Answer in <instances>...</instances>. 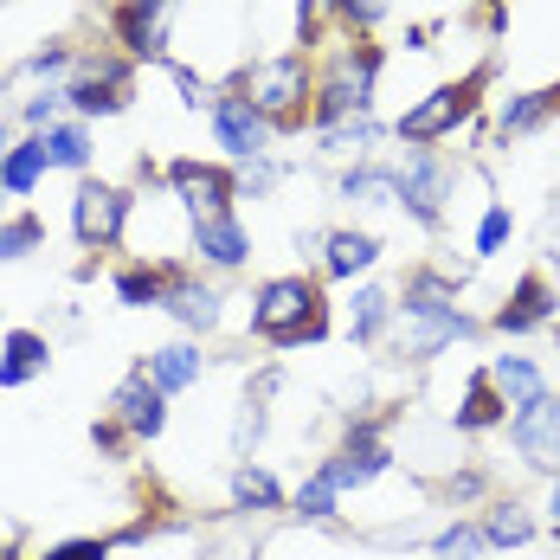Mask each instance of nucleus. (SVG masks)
Instances as JSON below:
<instances>
[{
    "label": "nucleus",
    "instance_id": "37",
    "mask_svg": "<svg viewBox=\"0 0 560 560\" xmlns=\"http://www.w3.org/2000/svg\"><path fill=\"white\" fill-rule=\"evenodd\" d=\"M91 439H97V451H116L122 445V425H91Z\"/></svg>",
    "mask_w": 560,
    "mask_h": 560
},
{
    "label": "nucleus",
    "instance_id": "19",
    "mask_svg": "<svg viewBox=\"0 0 560 560\" xmlns=\"http://www.w3.org/2000/svg\"><path fill=\"white\" fill-rule=\"evenodd\" d=\"M490 387L503 393V406H528V399H541V374H535V361H522V354H497Z\"/></svg>",
    "mask_w": 560,
    "mask_h": 560
},
{
    "label": "nucleus",
    "instance_id": "24",
    "mask_svg": "<svg viewBox=\"0 0 560 560\" xmlns=\"http://www.w3.org/2000/svg\"><path fill=\"white\" fill-rule=\"evenodd\" d=\"M232 503H238V509H278L283 490H278V477H271V470H252V464H245V470L232 477Z\"/></svg>",
    "mask_w": 560,
    "mask_h": 560
},
{
    "label": "nucleus",
    "instance_id": "39",
    "mask_svg": "<svg viewBox=\"0 0 560 560\" xmlns=\"http://www.w3.org/2000/svg\"><path fill=\"white\" fill-rule=\"evenodd\" d=\"M548 104H555V110H560V84H555V91H548Z\"/></svg>",
    "mask_w": 560,
    "mask_h": 560
},
{
    "label": "nucleus",
    "instance_id": "18",
    "mask_svg": "<svg viewBox=\"0 0 560 560\" xmlns=\"http://www.w3.org/2000/svg\"><path fill=\"white\" fill-rule=\"evenodd\" d=\"M168 316L174 323H187V329H213L220 323V290H207V283H168Z\"/></svg>",
    "mask_w": 560,
    "mask_h": 560
},
{
    "label": "nucleus",
    "instance_id": "4",
    "mask_svg": "<svg viewBox=\"0 0 560 560\" xmlns=\"http://www.w3.org/2000/svg\"><path fill=\"white\" fill-rule=\"evenodd\" d=\"M303 97H310V71H303V58L296 52L265 58V65L252 71V110L258 116L296 122V116H303Z\"/></svg>",
    "mask_w": 560,
    "mask_h": 560
},
{
    "label": "nucleus",
    "instance_id": "3",
    "mask_svg": "<svg viewBox=\"0 0 560 560\" xmlns=\"http://www.w3.org/2000/svg\"><path fill=\"white\" fill-rule=\"evenodd\" d=\"M406 316L419 323L412 354H439L445 341L470 336V323H464V310L451 303V283L445 278H412V283H406Z\"/></svg>",
    "mask_w": 560,
    "mask_h": 560
},
{
    "label": "nucleus",
    "instance_id": "25",
    "mask_svg": "<svg viewBox=\"0 0 560 560\" xmlns=\"http://www.w3.org/2000/svg\"><path fill=\"white\" fill-rule=\"evenodd\" d=\"M341 194H348V200H361V207H387V200H399V180L381 174V168H348Z\"/></svg>",
    "mask_w": 560,
    "mask_h": 560
},
{
    "label": "nucleus",
    "instance_id": "31",
    "mask_svg": "<svg viewBox=\"0 0 560 560\" xmlns=\"http://www.w3.org/2000/svg\"><path fill=\"white\" fill-rule=\"evenodd\" d=\"M116 296H122V303H162V296H168V278H162V271H122V278H116Z\"/></svg>",
    "mask_w": 560,
    "mask_h": 560
},
{
    "label": "nucleus",
    "instance_id": "17",
    "mask_svg": "<svg viewBox=\"0 0 560 560\" xmlns=\"http://www.w3.org/2000/svg\"><path fill=\"white\" fill-rule=\"evenodd\" d=\"M149 381L162 393H180L200 381V348H187V341H168V348H155L149 354Z\"/></svg>",
    "mask_w": 560,
    "mask_h": 560
},
{
    "label": "nucleus",
    "instance_id": "29",
    "mask_svg": "<svg viewBox=\"0 0 560 560\" xmlns=\"http://www.w3.org/2000/svg\"><path fill=\"white\" fill-rule=\"evenodd\" d=\"M46 162H52V168H84V162H91L84 129H46Z\"/></svg>",
    "mask_w": 560,
    "mask_h": 560
},
{
    "label": "nucleus",
    "instance_id": "32",
    "mask_svg": "<svg viewBox=\"0 0 560 560\" xmlns=\"http://www.w3.org/2000/svg\"><path fill=\"white\" fill-rule=\"evenodd\" d=\"M46 238V225L39 220H13V225H0V258H26L33 245Z\"/></svg>",
    "mask_w": 560,
    "mask_h": 560
},
{
    "label": "nucleus",
    "instance_id": "12",
    "mask_svg": "<svg viewBox=\"0 0 560 560\" xmlns=\"http://www.w3.org/2000/svg\"><path fill=\"white\" fill-rule=\"evenodd\" d=\"M194 252L207 258V265H245L252 258V238H245V225L232 220V213H207V220H194Z\"/></svg>",
    "mask_w": 560,
    "mask_h": 560
},
{
    "label": "nucleus",
    "instance_id": "26",
    "mask_svg": "<svg viewBox=\"0 0 560 560\" xmlns=\"http://www.w3.org/2000/svg\"><path fill=\"white\" fill-rule=\"evenodd\" d=\"M336 497H341L336 477H329V470H316V477L296 490V515H303V522H329V515H336Z\"/></svg>",
    "mask_w": 560,
    "mask_h": 560
},
{
    "label": "nucleus",
    "instance_id": "33",
    "mask_svg": "<svg viewBox=\"0 0 560 560\" xmlns=\"http://www.w3.org/2000/svg\"><path fill=\"white\" fill-rule=\"evenodd\" d=\"M503 238H509V207H490L483 225H477V252L490 258V252H503Z\"/></svg>",
    "mask_w": 560,
    "mask_h": 560
},
{
    "label": "nucleus",
    "instance_id": "8",
    "mask_svg": "<svg viewBox=\"0 0 560 560\" xmlns=\"http://www.w3.org/2000/svg\"><path fill=\"white\" fill-rule=\"evenodd\" d=\"M387 464H393V451L381 445V432H374V425H354L348 445H341V457H329L323 470L336 477V490H361V483H374Z\"/></svg>",
    "mask_w": 560,
    "mask_h": 560
},
{
    "label": "nucleus",
    "instance_id": "22",
    "mask_svg": "<svg viewBox=\"0 0 560 560\" xmlns=\"http://www.w3.org/2000/svg\"><path fill=\"white\" fill-rule=\"evenodd\" d=\"M503 419V393L490 387V374H477L470 393H464V406H457V425L464 432H483V425H497Z\"/></svg>",
    "mask_w": 560,
    "mask_h": 560
},
{
    "label": "nucleus",
    "instance_id": "6",
    "mask_svg": "<svg viewBox=\"0 0 560 560\" xmlns=\"http://www.w3.org/2000/svg\"><path fill=\"white\" fill-rule=\"evenodd\" d=\"M509 439L515 451L535 464V470H560V399H528L522 412H515V425H509Z\"/></svg>",
    "mask_w": 560,
    "mask_h": 560
},
{
    "label": "nucleus",
    "instance_id": "9",
    "mask_svg": "<svg viewBox=\"0 0 560 560\" xmlns=\"http://www.w3.org/2000/svg\"><path fill=\"white\" fill-rule=\"evenodd\" d=\"M399 180V207L412 213V220H425V225H439V207H445V187H451V174L432 162V155H412L406 168L393 174Z\"/></svg>",
    "mask_w": 560,
    "mask_h": 560
},
{
    "label": "nucleus",
    "instance_id": "2",
    "mask_svg": "<svg viewBox=\"0 0 560 560\" xmlns=\"http://www.w3.org/2000/svg\"><path fill=\"white\" fill-rule=\"evenodd\" d=\"M490 84V65H477L464 84H439L425 104H412V110L399 116V142H412V149H425V142H439V136H451L464 116L477 110V91Z\"/></svg>",
    "mask_w": 560,
    "mask_h": 560
},
{
    "label": "nucleus",
    "instance_id": "21",
    "mask_svg": "<svg viewBox=\"0 0 560 560\" xmlns=\"http://www.w3.org/2000/svg\"><path fill=\"white\" fill-rule=\"evenodd\" d=\"M39 168H52V162H46V136L20 142V149H13V155L0 162V187H7V194H26V187L39 180Z\"/></svg>",
    "mask_w": 560,
    "mask_h": 560
},
{
    "label": "nucleus",
    "instance_id": "20",
    "mask_svg": "<svg viewBox=\"0 0 560 560\" xmlns=\"http://www.w3.org/2000/svg\"><path fill=\"white\" fill-rule=\"evenodd\" d=\"M381 258V245H374V232H329V278H354V271H368Z\"/></svg>",
    "mask_w": 560,
    "mask_h": 560
},
{
    "label": "nucleus",
    "instance_id": "11",
    "mask_svg": "<svg viewBox=\"0 0 560 560\" xmlns=\"http://www.w3.org/2000/svg\"><path fill=\"white\" fill-rule=\"evenodd\" d=\"M213 129H220V149L238 155V162H252L265 149V116L252 110V97H220L213 104Z\"/></svg>",
    "mask_w": 560,
    "mask_h": 560
},
{
    "label": "nucleus",
    "instance_id": "10",
    "mask_svg": "<svg viewBox=\"0 0 560 560\" xmlns=\"http://www.w3.org/2000/svg\"><path fill=\"white\" fill-rule=\"evenodd\" d=\"M168 180L180 187V200H187L200 220H207V213H225V207H232V194H238V180H232L225 168H207V162H174Z\"/></svg>",
    "mask_w": 560,
    "mask_h": 560
},
{
    "label": "nucleus",
    "instance_id": "15",
    "mask_svg": "<svg viewBox=\"0 0 560 560\" xmlns=\"http://www.w3.org/2000/svg\"><path fill=\"white\" fill-rule=\"evenodd\" d=\"M162 13H168V0H129V7L116 13V39L136 58L162 52Z\"/></svg>",
    "mask_w": 560,
    "mask_h": 560
},
{
    "label": "nucleus",
    "instance_id": "28",
    "mask_svg": "<svg viewBox=\"0 0 560 560\" xmlns=\"http://www.w3.org/2000/svg\"><path fill=\"white\" fill-rule=\"evenodd\" d=\"M548 110H555V104H548V91H528V97H509V104H503V136H528V129H535V122H541Z\"/></svg>",
    "mask_w": 560,
    "mask_h": 560
},
{
    "label": "nucleus",
    "instance_id": "13",
    "mask_svg": "<svg viewBox=\"0 0 560 560\" xmlns=\"http://www.w3.org/2000/svg\"><path fill=\"white\" fill-rule=\"evenodd\" d=\"M65 97H71L84 116H116L122 104H129V71H122V65H97V71H84Z\"/></svg>",
    "mask_w": 560,
    "mask_h": 560
},
{
    "label": "nucleus",
    "instance_id": "23",
    "mask_svg": "<svg viewBox=\"0 0 560 560\" xmlns=\"http://www.w3.org/2000/svg\"><path fill=\"white\" fill-rule=\"evenodd\" d=\"M528 535H535V522H528L515 503H497L490 515H483V541H490V548H522Z\"/></svg>",
    "mask_w": 560,
    "mask_h": 560
},
{
    "label": "nucleus",
    "instance_id": "27",
    "mask_svg": "<svg viewBox=\"0 0 560 560\" xmlns=\"http://www.w3.org/2000/svg\"><path fill=\"white\" fill-rule=\"evenodd\" d=\"M387 310H393L387 290H361V296H354V323H348V329H354V341H374V336H381Z\"/></svg>",
    "mask_w": 560,
    "mask_h": 560
},
{
    "label": "nucleus",
    "instance_id": "7",
    "mask_svg": "<svg viewBox=\"0 0 560 560\" xmlns=\"http://www.w3.org/2000/svg\"><path fill=\"white\" fill-rule=\"evenodd\" d=\"M110 406H116V425H122V432H136V439H155V432L168 425V393L149 381V368H136V374L116 387Z\"/></svg>",
    "mask_w": 560,
    "mask_h": 560
},
{
    "label": "nucleus",
    "instance_id": "14",
    "mask_svg": "<svg viewBox=\"0 0 560 560\" xmlns=\"http://www.w3.org/2000/svg\"><path fill=\"white\" fill-rule=\"evenodd\" d=\"M555 316V290H548V278H528L515 283V296H509L503 310H497V329L503 336H522V329H535V323H548Z\"/></svg>",
    "mask_w": 560,
    "mask_h": 560
},
{
    "label": "nucleus",
    "instance_id": "30",
    "mask_svg": "<svg viewBox=\"0 0 560 560\" xmlns=\"http://www.w3.org/2000/svg\"><path fill=\"white\" fill-rule=\"evenodd\" d=\"M483 548H490V541H483V528H470V522H457V528H445V535L432 541L439 560H477Z\"/></svg>",
    "mask_w": 560,
    "mask_h": 560
},
{
    "label": "nucleus",
    "instance_id": "34",
    "mask_svg": "<svg viewBox=\"0 0 560 560\" xmlns=\"http://www.w3.org/2000/svg\"><path fill=\"white\" fill-rule=\"evenodd\" d=\"M104 555H110V541H65L46 560H104Z\"/></svg>",
    "mask_w": 560,
    "mask_h": 560
},
{
    "label": "nucleus",
    "instance_id": "35",
    "mask_svg": "<svg viewBox=\"0 0 560 560\" xmlns=\"http://www.w3.org/2000/svg\"><path fill=\"white\" fill-rule=\"evenodd\" d=\"M336 7L354 20V26H368V20H381V13H387V0H336Z\"/></svg>",
    "mask_w": 560,
    "mask_h": 560
},
{
    "label": "nucleus",
    "instance_id": "38",
    "mask_svg": "<svg viewBox=\"0 0 560 560\" xmlns=\"http://www.w3.org/2000/svg\"><path fill=\"white\" fill-rule=\"evenodd\" d=\"M548 515H555V528H560V483H555V497H548Z\"/></svg>",
    "mask_w": 560,
    "mask_h": 560
},
{
    "label": "nucleus",
    "instance_id": "5",
    "mask_svg": "<svg viewBox=\"0 0 560 560\" xmlns=\"http://www.w3.org/2000/svg\"><path fill=\"white\" fill-rule=\"evenodd\" d=\"M122 220H129V194H116L104 180H84L78 200H71V232L84 245H116L122 238Z\"/></svg>",
    "mask_w": 560,
    "mask_h": 560
},
{
    "label": "nucleus",
    "instance_id": "36",
    "mask_svg": "<svg viewBox=\"0 0 560 560\" xmlns=\"http://www.w3.org/2000/svg\"><path fill=\"white\" fill-rule=\"evenodd\" d=\"M52 110H58V91H46V97H33V104H26V122H33V129H46Z\"/></svg>",
    "mask_w": 560,
    "mask_h": 560
},
{
    "label": "nucleus",
    "instance_id": "1",
    "mask_svg": "<svg viewBox=\"0 0 560 560\" xmlns=\"http://www.w3.org/2000/svg\"><path fill=\"white\" fill-rule=\"evenodd\" d=\"M252 329H258L265 341H278V348L323 341L329 310H323V296H316V283L310 278H278V283L258 290V303H252Z\"/></svg>",
    "mask_w": 560,
    "mask_h": 560
},
{
    "label": "nucleus",
    "instance_id": "16",
    "mask_svg": "<svg viewBox=\"0 0 560 560\" xmlns=\"http://www.w3.org/2000/svg\"><path fill=\"white\" fill-rule=\"evenodd\" d=\"M46 361H52L46 336H33V329H13V336H7V354H0V387H26L33 374H46Z\"/></svg>",
    "mask_w": 560,
    "mask_h": 560
}]
</instances>
